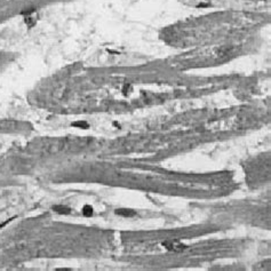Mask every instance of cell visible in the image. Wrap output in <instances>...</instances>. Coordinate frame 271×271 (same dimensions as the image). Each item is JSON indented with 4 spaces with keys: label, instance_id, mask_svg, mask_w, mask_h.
I'll return each mask as SVG.
<instances>
[{
    "label": "cell",
    "instance_id": "cell-1",
    "mask_svg": "<svg viewBox=\"0 0 271 271\" xmlns=\"http://www.w3.org/2000/svg\"><path fill=\"white\" fill-rule=\"evenodd\" d=\"M23 14L25 15L24 16V21H25V24L28 25V28H32L38 21V14L33 9L23 11Z\"/></svg>",
    "mask_w": 271,
    "mask_h": 271
},
{
    "label": "cell",
    "instance_id": "cell-2",
    "mask_svg": "<svg viewBox=\"0 0 271 271\" xmlns=\"http://www.w3.org/2000/svg\"><path fill=\"white\" fill-rule=\"evenodd\" d=\"M162 246L168 250H174V252H181V250H185L187 246L182 245L177 241H164L162 243Z\"/></svg>",
    "mask_w": 271,
    "mask_h": 271
},
{
    "label": "cell",
    "instance_id": "cell-3",
    "mask_svg": "<svg viewBox=\"0 0 271 271\" xmlns=\"http://www.w3.org/2000/svg\"><path fill=\"white\" fill-rule=\"evenodd\" d=\"M116 214L121 215V216H125V217H132L135 215V212L132 211V209H126V208H120L116 211Z\"/></svg>",
    "mask_w": 271,
    "mask_h": 271
},
{
    "label": "cell",
    "instance_id": "cell-4",
    "mask_svg": "<svg viewBox=\"0 0 271 271\" xmlns=\"http://www.w3.org/2000/svg\"><path fill=\"white\" fill-rule=\"evenodd\" d=\"M53 209H54V212L60 213V214H69L70 213V208L65 207V206H61V205H58V206H54Z\"/></svg>",
    "mask_w": 271,
    "mask_h": 271
},
{
    "label": "cell",
    "instance_id": "cell-5",
    "mask_svg": "<svg viewBox=\"0 0 271 271\" xmlns=\"http://www.w3.org/2000/svg\"><path fill=\"white\" fill-rule=\"evenodd\" d=\"M83 214L85 216H92L93 215V207L92 206H89V205H86V206H83Z\"/></svg>",
    "mask_w": 271,
    "mask_h": 271
},
{
    "label": "cell",
    "instance_id": "cell-6",
    "mask_svg": "<svg viewBox=\"0 0 271 271\" xmlns=\"http://www.w3.org/2000/svg\"><path fill=\"white\" fill-rule=\"evenodd\" d=\"M73 127H78V128H83V129H87L89 127V125L86 121H76L72 124Z\"/></svg>",
    "mask_w": 271,
    "mask_h": 271
}]
</instances>
